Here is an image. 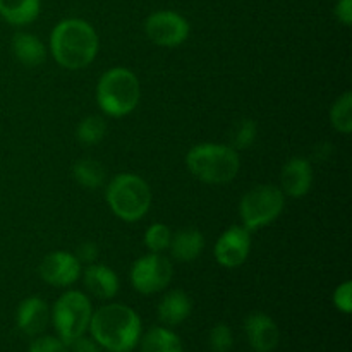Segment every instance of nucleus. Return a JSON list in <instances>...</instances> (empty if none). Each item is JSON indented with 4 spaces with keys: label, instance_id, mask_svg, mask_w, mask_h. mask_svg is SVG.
Returning <instances> with one entry per match:
<instances>
[{
    "label": "nucleus",
    "instance_id": "obj_17",
    "mask_svg": "<svg viewBox=\"0 0 352 352\" xmlns=\"http://www.w3.org/2000/svg\"><path fill=\"white\" fill-rule=\"evenodd\" d=\"M203 250H205V236L195 227L181 229L172 234L168 251H170V258H174V261L191 263V261L198 260Z\"/></svg>",
    "mask_w": 352,
    "mask_h": 352
},
{
    "label": "nucleus",
    "instance_id": "obj_18",
    "mask_svg": "<svg viewBox=\"0 0 352 352\" xmlns=\"http://www.w3.org/2000/svg\"><path fill=\"white\" fill-rule=\"evenodd\" d=\"M12 52L17 60L26 67H38L47 58V47L31 33H16L12 38Z\"/></svg>",
    "mask_w": 352,
    "mask_h": 352
},
{
    "label": "nucleus",
    "instance_id": "obj_10",
    "mask_svg": "<svg viewBox=\"0 0 352 352\" xmlns=\"http://www.w3.org/2000/svg\"><path fill=\"white\" fill-rule=\"evenodd\" d=\"M251 230L244 226H230L217 239L213 254L220 267L237 268L251 253Z\"/></svg>",
    "mask_w": 352,
    "mask_h": 352
},
{
    "label": "nucleus",
    "instance_id": "obj_19",
    "mask_svg": "<svg viewBox=\"0 0 352 352\" xmlns=\"http://www.w3.org/2000/svg\"><path fill=\"white\" fill-rule=\"evenodd\" d=\"M141 352H184L182 340L168 327H153L141 336Z\"/></svg>",
    "mask_w": 352,
    "mask_h": 352
},
{
    "label": "nucleus",
    "instance_id": "obj_27",
    "mask_svg": "<svg viewBox=\"0 0 352 352\" xmlns=\"http://www.w3.org/2000/svg\"><path fill=\"white\" fill-rule=\"evenodd\" d=\"M28 352H69L67 344L54 336H36Z\"/></svg>",
    "mask_w": 352,
    "mask_h": 352
},
{
    "label": "nucleus",
    "instance_id": "obj_16",
    "mask_svg": "<svg viewBox=\"0 0 352 352\" xmlns=\"http://www.w3.org/2000/svg\"><path fill=\"white\" fill-rule=\"evenodd\" d=\"M192 313V301L184 291H168L158 302L157 315L165 327H177L184 323Z\"/></svg>",
    "mask_w": 352,
    "mask_h": 352
},
{
    "label": "nucleus",
    "instance_id": "obj_23",
    "mask_svg": "<svg viewBox=\"0 0 352 352\" xmlns=\"http://www.w3.org/2000/svg\"><path fill=\"white\" fill-rule=\"evenodd\" d=\"M107 134V122L100 116H88L76 127V138L86 146L102 143Z\"/></svg>",
    "mask_w": 352,
    "mask_h": 352
},
{
    "label": "nucleus",
    "instance_id": "obj_13",
    "mask_svg": "<svg viewBox=\"0 0 352 352\" xmlns=\"http://www.w3.org/2000/svg\"><path fill=\"white\" fill-rule=\"evenodd\" d=\"M313 167L311 162L305 157H292L285 162L280 172V186L285 196L302 198L311 191Z\"/></svg>",
    "mask_w": 352,
    "mask_h": 352
},
{
    "label": "nucleus",
    "instance_id": "obj_28",
    "mask_svg": "<svg viewBox=\"0 0 352 352\" xmlns=\"http://www.w3.org/2000/svg\"><path fill=\"white\" fill-rule=\"evenodd\" d=\"M332 302L340 313L344 315H351L352 311V282L346 280L342 284H339L333 291Z\"/></svg>",
    "mask_w": 352,
    "mask_h": 352
},
{
    "label": "nucleus",
    "instance_id": "obj_20",
    "mask_svg": "<svg viewBox=\"0 0 352 352\" xmlns=\"http://www.w3.org/2000/svg\"><path fill=\"white\" fill-rule=\"evenodd\" d=\"M40 6V0H0V16L12 26H26L38 17Z\"/></svg>",
    "mask_w": 352,
    "mask_h": 352
},
{
    "label": "nucleus",
    "instance_id": "obj_12",
    "mask_svg": "<svg viewBox=\"0 0 352 352\" xmlns=\"http://www.w3.org/2000/svg\"><path fill=\"white\" fill-rule=\"evenodd\" d=\"M244 332L254 352H272L280 342V330L272 316L251 313L244 320Z\"/></svg>",
    "mask_w": 352,
    "mask_h": 352
},
{
    "label": "nucleus",
    "instance_id": "obj_14",
    "mask_svg": "<svg viewBox=\"0 0 352 352\" xmlns=\"http://www.w3.org/2000/svg\"><path fill=\"white\" fill-rule=\"evenodd\" d=\"M50 323V308L38 296L23 299L16 309V325L23 333L36 337L45 332Z\"/></svg>",
    "mask_w": 352,
    "mask_h": 352
},
{
    "label": "nucleus",
    "instance_id": "obj_9",
    "mask_svg": "<svg viewBox=\"0 0 352 352\" xmlns=\"http://www.w3.org/2000/svg\"><path fill=\"white\" fill-rule=\"evenodd\" d=\"M189 31L188 19L174 10H157L144 21V33L158 47H179L188 40Z\"/></svg>",
    "mask_w": 352,
    "mask_h": 352
},
{
    "label": "nucleus",
    "instance_id": "obj_11",
    "mask_svg": "<svg viewBox=\"0 0 352 352\" xmlns=\"http://www.w3.org/2000/svg\"><path fill=\"white\" fill-rule=\"evenodd\" d=\"M82 272V265L79 263L74 253L69 251H54L43 256L38 274L41 280L54 287H71L79 280Z\"/></svg>",
    "mask_w": 352,
    "mask_h": 352
},
{
    "label": "nucleus",
    "instance_id": "obj_25",
    "mask_svg": "<svg viewBox=\"0 0 352 352\" xmlns=\"http://www.w3.org/2000/svg\"><path fill=\"white\" fill-rule=\"evenodd\" d=\"M172 239V230L170 227L165 223L155 222L144 232V246L150 250V253H164L168 250Z\"/></svg>",
    "mask_w": 352,
    "mask_h": 352
},
{
    "label": "nucleus",
    "instance_id": "obj_15",
    "mask_svg": "<svg viewBox=\"0 0 352 352\" xmlns=\"http://www.w3.org/2000/svg\"><path fill=\"white\" fill-rule=\"evenodd\" d=\"M82 282L93 298L113 299L119 294L120 280L116 272L102 263H91L82 267Z\"/></svg>",
    "mask_w": 352,
    "mask_h": 352
},
{
    "label": "nucleus",
    "instance_id": "obj_29",
    "mask_svg": "<svg viewBox=\"0 0 352 352\" xmlns=\"http://www.w3.org/2000/svg\"><path fill=\"white\" fill-rule=\"evenodd\" d=\"M74 254L79 263L85 265V267L86 265L96 263V260H98V246L95 243H91V241H86V243L79 244Z\"/></svg>",
    "mask_w": 352,
    "mask_h": 352
},
{
    "label": "nucleus",
    "instance_id": "obj_5",
    "mask_svg": "<svg viewBox=\"0 0 352 352\" xmlns=\"http://www.w3.org/2000/svg\"><path fill=\"white\" fill-rule=\"evenodd\" d=\"M141 100L138 76L127 67H112L103 72L96 85V103L109 117H126Z\"/></svg>",
    "mask_w": 352,
    "mask_h": 352
},
{
    "label": "nucleus",
    "instance_id": "obj_22",
    "mask_svg": "<svg viewBox=\"0 0 352 352\" xmlns=\"http://www.w3.org/2000/svg\"><path fill=\"white\" fill-rule=\"evenodd\" d=\"M330 124L340 134L352 131V93L346 91L333 102L330 109Z\"/></svg>",
    "mask_w": 352,
    "mask_h": 352
},
{
    "label": "nucleus",
    "instance_id": "obj_7",
    "mask_svg": "<svg viewBox=\"0 0 352 352\" xmlns=\"http://www.w3.org/2000/svg\"><path fill=\"white\" fill-rule=\"evenodd\" d=\"M285 208V195L278 186L260 184L251 188L241 198L239 217L241 226L254 232L261 227L270 226L280 217Z\"/></svg>",
    "mask_w": 352,
    "mask_h": 352
},
{
    "label": "nucleus",
    "instance_id": "obj_24",
    "mask_svg": "<svg viewBox=\"0 0 352 352\" xmlns=\"http://www.w3.org/2000/svg\"><path fill=\"white\" fill-rule=\"evenodd\" d=\"M258 138V126L253 119H244L234 126L230 133V146L237 151L248 150L253 146V143Z\"/></svg>",
    "mask_w": 352,
    "mask_h": 352
},
{
    "label": "nucleus",
    "instance_id": "obj_2",
    "mask_svg": "<svg viewBox=\"0 0 352 352\" xmlns=\"http://www.w3.org/2000/svg\"><path fill=\"white\" fill-rule=\"evenodd\" d=\"M98 48V34L85 19H64L52 30L50 54L54 60L67 71H81L88 67L96 58Z\"/></svg>",
    "mask_w": 352,
    "mask_h": 352
},
{
    "label": "nucleus",
    "instance_id": "obj_8",
    "mask_svg": "<svg viewBox=\"0 0 352 352\" xmlns=\"http://www.w3.org/2000/svg\"><path fill=\"white\" fill-rule=\"evenodd\" d=\"M174 267L170 258L162 253H148L138 258L129 272V280L134 291L143 296L158 294L170 285Z\"/></svg>",
    "mask_w": 352,
    "mask_h": 352
},
{
    "label": "nucleus",
    "instance_id": "obj_26",
    "mask_svg": "<svg viewBox=\"0 0 352 352\" xmlns=\"http://www.w3.org/2000/svg\"><path fill=\"white\" fill-rule=\"evenodd\" d=\"M210 349L213 352H229L234 346V333L229 325L219 323L208 333Z\"/></svg>",
    "mask_w": 352,
    "mask_h": 352
},
{
    "label": "nucleus",
    "instance_id": "obj_30",
    "mask_svg": "<svg viewBox=\"0 0 352 352\" xmlns=\"http://www.w3.org/2000/svg\"><path fill=\"white\" fill-rule=\"evenodd\" d=\"M69 352H102L103 349L91 339V337L81 336L67 344Z\"/></svg>",
    "mask_w": 352,
    "mask_h": 352
},
{
    "label": "nucleus",
    "instance_id": "obj_3",
    "mask_svg": "<svg viewBox=\"0 0 352 352\" xmlns=\"http://www.w3.org/2000/svg\"><path fill=\"white\" fill-rule=\"evenodd\" d=\"M188 170L205 184H227L241 170L239 151L230 144L199 143L186 155Z\"/></svg>",
    "mask_w": 352,
    "mask_h": 352
},
{
    "label": "nucleus",
    "instance_id": "obj_4",
    "mask_svg": "<svg viewBox=\"0 0 352 352\" xmlns=\"http://www.w3.org/2000/svg\"><path fill=\"white\" fill-rule=\"evenodd\" d=\"M105 199L117 219L134 223L150 212L151 189L141 175L122 172L110 179L105 189Z\"/></svg>",
    "mask_w": 352,
    "mask_h": 352
},
{
    "label": "nucleus",
    "instance_id": "obj_31",
    "mask_svg": "<svg viewBox=\"0 0 352 352\" xmlns=\"http://www.w3.org/2000/svg\"><path fill=\"white\" fill-rule=\"evenodd\" d=\"M336 16L344 26L352 24V0H337Z\"/></svg>",
    "mask_w": 352,
    "mask_h": 352
},
{
    "label": "nucleus",
    "instance_id": "obj_1",
    "mask_svg": "<svg viewBox=\"0 0 352 352\" xmlns=\"http://www.w3.org/2000/svg\"><path fill=\"white\" fill-rule=\"evenodd\" d=\"M88 332L107 352H131L143 336V322L131 306L110 302L93 311Z\"/></svg>",
    "mask_w": 352,
    "mask_h": 352
},
{
    "label": "nucleus",
    "instance_id": "obj_6",
    "mask_svg": "<svg viewBox=\"0 0 352 352\" xmlns=\"http://www.w3.org/2000/svg\"><path fill=\"white\" fill-rule=\"evenodd\" d=\"M93 315L91 299L81 291H65L58 296L50 311V320L57 337L65 344L88 332L89 320Z\"/></svg>",
    "mask_w": 352,
    "mask_h": 352
},
{
    "label": "nucleus",
    "instance_id": "obj_21",
    "mask_svg": "<svg viewBox=\"0 0 352 352\" xmlns=\"http://www.w3.org/2000/svg\"><path fill=\"white\" fill-rule=\"evenodd\" d=\"M72 177L85 189H100L105 184L107 172L100 162L93 158H82L72 165Z\"/></svg>",
    "mask_w": 352,
    "mask_h": 352
}]
</instances>
